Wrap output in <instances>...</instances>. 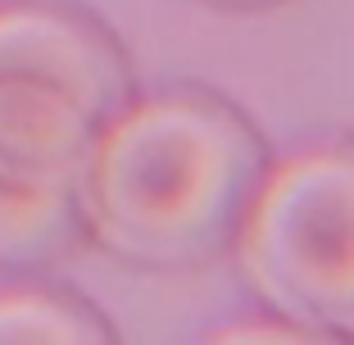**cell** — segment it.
I'll use <instances>...</instances> for the list:
<instances>
[{"label": "cell", "instance_id": "cell-1", "mask_svg": "<svg viewBox=\"0 0 354 345\" xmlns=\"http://www.w3.org/2000/svg\"><path fill=\"white\" fill-rule=\"evenodd\" d=\"M268 178L259 132L214 95L127 105L82 178V223L118 259L191 268L227 245Z\"/></svg>", "mask_w": 354, "mask_h": 345}, {"label": "cell", "instance_id": "cell-2", "mask_svg": "<svg viewBox=\"0 0 354 345\" xmlns=\"http://www.w3.org/2000/svg\"><path fill=\"white\" fill-rule=\"evenodd\" d=\"M236 259L277 318L318 341H354V141L268 168Z\"/></svg>", "mask_w": 354, "mask_h": 345}, {"label": "cell", "instance_id": "cell-3", "mask_svg": "<svg viewBox=\"0 0 354 345\" xmlns=\"http://www.w3.org/2000/svg\"><path fill=\"white\" fill-rule=\"evenodd\" d=\"M109 123L37 77H0V182L46 196H82L86 164Z\"/></svg>", "mask_w": 354, "mask_h": 345}, {"label": "cell", "instance_id": "cell-4", "mask_svg": "<svg viewBox=\"0 0 354 345\" xmlns=\"http://www.w3.org/2000/svg\"><path fill=\"white\" fill-rule=\"evenodd\" d=\"M0 77H37L68 91L100 123L127 109L123 55L82 19L50 10H0Z\"/></svg>", "mask_w": 354, "mask_h": 345}, {"label": "cell", "instance_id": "cell-5", "mask_svg": "<svg viewBox=\"0 0 354 345\" xmlns=\"http://www.w3.org/2000/svg\"><path fill=\"white\" fill-rule=\"evenodd\" d=\"M82 223V196H46L0 182V259L41 263L73 241Z\"/></svg>", "mask_w": 354, "mask_h": 345}, {"label": "cell", "instance_id": "cell-6", "mask_svg": "<svg viewBox=\"0 0 354 345\" xmlns=\"http://www.w3.org/2000/svg\"><path fill=\"white\" fill-rule=\"evenodd\" d=\"M0 341L5 345H100L109 341V332L82 304H68L59 295H41V291H23V295H0Z\"/></svg>", "mask_w": 354, "mask_h": 345}, {"label": "cell", "instance_id": "cell-7", "mask_svg": "<svg viewBox=\"0 0 354 345\" xmlns=\"http://www.w3.org/2000/svg\"><path fill=\"white\" fill-rule=\"evenodd\" d=\"M218 341H318V336L286 323V318H277L272 327L268 323L263 327H227V332H218Z\"/></svg>", "mask_w": 354, "mask_h": 345}, {"label": "cell", "instance_id": "cell-8", "mask_svg": "<svg viewBox=\"0 0 354 345\" xmlns=\"http://www.w3.org/2000/svg\"><path fill=\"white\" fill-rule=\"evenodd\" d=\"M214 5H227V10H268V5H281V0H214Z\"/></svg>", "mask_w": 354, "mask_h": 345}]
</instances>
